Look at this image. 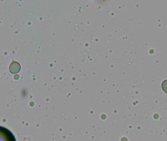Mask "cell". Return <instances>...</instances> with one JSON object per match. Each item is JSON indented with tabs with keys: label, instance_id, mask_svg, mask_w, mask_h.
Returning a JSON list of instances; mask_svg holds the SVG:
<instances>
[{
	"label": "cell",
	"instance_id": "cell-1",
	"mask_svg": "<svg viewBox=\"0 0 167 141\" xmlns=\"http://www.w3.org/2000/svg\"><path fill=\"white\" fill-rule=\"evenodd\" d=\"M1 135L4 141H16L13 134L9 129L2 126L1 127Z\"/></svg>",
	"mask_w": 167,
	"mask_h": 141
},
{
	"label": "cell",
	"instance_id": "cell-2",
	"mask_svg": "<svg viewBox=\"0 0 167 141\" xmlns=\"http://www.w3.org/2000/svg\"><path fill=\"white\" fill-rule=\"evenodd\" d=\"M21 69V66L18 62L16 61L13 62L10 64L9 67V71L12 74H16L19 72Z\"/></svg>",
	"mask_w": 167,
	"mask_h": 141
},
{
	"label": "cell",
	"instance_id": "cell-3",
	"mask_svg": "<svg viewBox=\"0 0 167 141\" xmlns=\"http://www.w3.org/2000/svg\"><path fill=\"white\" fill-rule=\"evenodd\" d=\"M162 89L166 94H167V80H165L162 84Z\"/></svg>",
	"mask_w": 167,
	"mask_h": 141
},
{
	"label": "cell",
	"instance_id": "cell-4",
	"mask_svg": "<svg viewBox=\"0 0 167 141\" xmlns=\"http://www.w3.org/2000/svg\"><path fill=\"white\" fill-rule=\"evenodd\" d=\"M14 78H15V79L17 80V79H19V76H18V75H16V76H14Z\"/></svg>",
	"mask_w": 167,
	"mask_h": 141
}]
</instances>
